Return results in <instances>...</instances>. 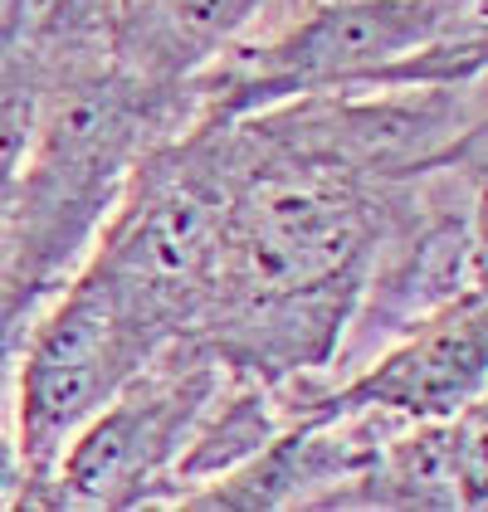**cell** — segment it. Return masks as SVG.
<instances>
[{"mask_svg":"<svg viewBox=\"0 0 488 512\" xmlns=\"http://www.w3.org/2000/svg\"><path fill=\"white\" fill-rule=\"evenodd\" d=\"M25 498H30V469L20 459L15 434L0 430V512H25Z\"/></svg>","mask_w":488,"mask_h":512,"instance_id":"cell-11","label":"cell"},{"mask_svg":"<svg viewBox=\"0 0 488 512\" xmlns=\"http://www.w3.org/2000/svg\"><path fill=\"white\" fill-rule=\"evenodd\" d=\"M488 0H284L191 79V127L303 93L484 79Z\"/></svg>","mask_w":488,"mask_h":512,"instance_id":"cell-3","label":"cell"},{"mask_svg":"<svg viewBox=\"0 0 488 512\" xmlns=\"http://www.w3.org/2000/svg\"><path fill=\"white\" fill-rule=\"evenodd\" d=\"M44 0H0V220L30 152L44 79Z\"/></svg>","mask_w":488,"mask_h":512,"instance_id":"cell-10","label":"cell"},{"mask_svg":"<svg viewBox=\"0 0 488 512\" xmlns=\"http://www.w3.org/2000/svg\"><path fill=\"white\" fill-rule=\"evenodd\" d=\"M30 152L0 220V391L40 308L74 278L137 157L191 127V93H152L108 54V0H44Z\"/></svg>","mask_w":488,"mask_h":512,"instance_id":"cell-2","label":"cell"},{"mask_svg":"<svg viewBox=\"0 0 488 512\" xmlns=\"http://www.w3.org/2000/svg\"><path fill=\"white\" fill-rule=\"evenodd\" d=\"M230 176L220 278L191 332L230 376L327 381L366 274L435 176H371L288 147L254 113L210 122ZM445 171V166H440Z\"/></svg>","mask_w":488,"mask_h":512,"instance_id":"cell-1","label":"cell"},{"mask_svg":"<svg viewBox=\"0 0 488 512\" xmlns=\"http://www.w3.org/2000/svg\"><path fill=\"white\" fill-rule=\"evenodd\" d=\"M225 366L196 337L157 352L103 410L64 444L35 493V512H137L166 508L176 469L201 430Z\"/></svg>","mask_w":488,"mask_h":512,"instance_id":"cell-4","label":"cell"},{"mask_svg":"<svg viewBox=\"0 0 488 512\" xmlns=\"http://www.w3.org/2000/svg\"><path fill=\"white\" fill-rule=\"evenodd\" d=\"M284 420L381 410L396 420H449L488 395V293L474 288L430 317L410 322L357 371L332 381L274 386Z\"/></svg>","mask_w":488,"mask_h":512,"instance_id":"cell-7","label":"cell"},{"mask_svg":"<svg viewBox=\"0 0 488 512\" xmlns=\"http://www.w3.org/2000/svg\"><path fill=\"white\" fill-rule=\"evenodd\" d=\"M337 508L484 512L488 508V395L449 420H401Z\"/></svg>","mask_w":488,"mask_h":512,"instance_id":"cell-8","label":"cell"},{"mask_svg":"<svg viewBox=\"0 0 488 512\" xmlns=\"http://www.w3.org/2000/svg\"><path fill=\"white\" fill-rule=\"evenodd\" d=\"M284 0H108V54L152 93H191V79Z\"/></svg>","mask_w":488,"mask_h":512,"instance_id":"cell-9","label":"cell"},{"mask_svg":"<svg viewBox=\"0 0 488 512\" xmlns=\"http://www.w3.org/2000/svg\"><path fill=\"white\" fill-rule=\"evenodd\" d=\"M474 288H484V157L435 171L415 210L381 244L352 322L342 332L332 376L357 371L410 322Z\"/></svg>","mask_w":488,"mask_h":512,"instance_id":"cell-6","label":"cell"},{"mask_svg":"<svg viewBox=\"0 0 488 512\" xmlns=\"http://www.w3.org/2000/svg\"><path fill=\"white\" fill-rule=\"evenodd\" d=\"M166 347L171 342H162L88 269H74V278L44 303L15 352V366H10L15 444L30 469L25 512L83 420L93 410H103Z\"/></svg>","mask_w":488,"mask_h":512,"instance_id":"cell-5","label":"cell"}]
</instances>
